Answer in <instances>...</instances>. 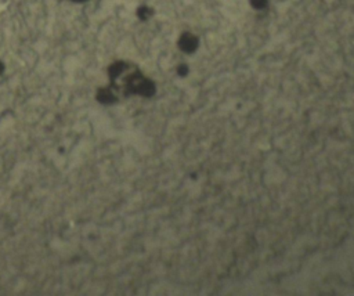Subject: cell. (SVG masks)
<instances>
[{
	"label": "cell",
	"mask_w": 354,
	"mask_h": 296,
	"mask_svg": "<svg viewBox=\"0 0 354 296\" xmlns=\"http://www.w3.org/2000/svg\"><path fill=\"white\" fill-rule=\"evenodd\" d=\"M109 79L112 83V89L118 93L119 90H124L126 93H134L140 95H152L155 91L153 83L147 79L134 65L118 61L113 62L109 69Z\"/></svg>",
	"instance_id": "6da1fadb"
},
{
	"label": "cell",
	"mask_w": 354,
	"mask_h": 296,
	"mask_svg": "<svg viewBox=\"0 0 354 296\" xmlns=\"http://www.w3.org/2000/svg\"><path fill=\"white\" fill-rule=\"evenodd\" d=\"M178 46L185 53H194L198 47V39L191 33H183L178 40Z\"/></svg>",
	"instance_id": "7a4b0ae2"
},
{
	"label": "cell",
	"mask_w": 354,
	"mask_h": 296,
	"mask_svg": "<svg viewBox=\"0 0 354 296\" xmlns=\"http://www.w3.org/2000/svg\"><path fill=\"white\" fill-rule=\"evenodd\" d=\"M151 14H152V10H151L149 7H145V6H142V7H140V8L137 10V15H138L141 19L149 18Z\"/></svg>",
	"instance_id": "3957f363"
},
{
	"label": "cell",
	"mask_w": 354,
	"mask_h": 296,
	"mask_svg": "<svg viewBox=\"0 0 354 296\" xmlns=\"http://www.w3.org/2000/svg\"><path fill=\"white\" fill-rule=\"evenodd\" d=\"M250 4L254 7V8H264L267 6V0H250Z\"/></svg>",
	"instance_id": "277c9868"
},
{
	"label": "cell",
	"mask_w": 354,
	"mask_h": 296,
	"mask_svg": "<svg viewBox=\"0 0 354 296\" xmlns=\"http://www.w3.org/2000/svg\"><path fill=\"white\" fill-rule=\"evenodd\" d=\"M178 73H180V75H185V73H187V66H185V65L180 66V68H178Z\"/></svg>",
	"instance_id": "5b68a950"
},
{
	"label": "cell",
	"mask_w": 354,
	"mask_h": 296,
	"mask_svg": "<svg viewBox=\"0 0 354 296\" xmlns=\"http://www.w3.org/2000/svg\"><path fill=\"white\" fill-rule=\"evenodd\" d=\"M3 71H4V65H3V62L0 61V75L3 73Z\"/></svg>",
	"instance_id": "8992f818"
},
{
	"label": "cell",
	"mask_w": 354,
	"mask_h": 296,
	"mask_svg": "<svg viewBox=\"0 0 354 296\" xmlns=\"http://www.w3.org/2000/svg\"><path fill=\"white\" fill-rule=\"evenodd\" d=\"M69 1H73V3H84V1H88V0H69Z\"/></svg>",
	"instance_id": "52a82bcc"
}]
</instances>
